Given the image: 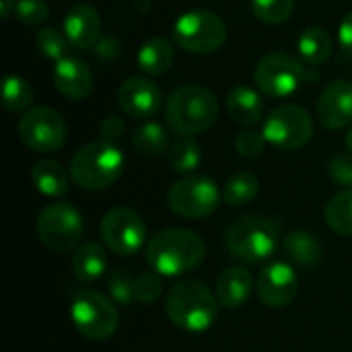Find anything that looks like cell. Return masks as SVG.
<instances>
[{
  "label": "cell",
  "instance_id": "e0dca14e",
  "mask_svg": "<svg viewBox=\"0 0 352 352\" xmlns=\"http://www.w3.org/2000/svg\"><path fill=\"white\" fill-rule=\"evenodd\" d=\"M64 37L74 50H89L99 41L101 19L91 4H74L64 16Z\"/></svg>",
  "mask_w": 352,
  "mask_h": 352
},
{
  "label": "cell",
  "instance_id": "f546056e",
  "mask_svg": "<svg viewBox=\"0 0 352 352\" xmlns=\"http://www.w3.org/2000/svg\"><path fill=\"white\" fill-rule=\"evenodd\" d=\"M2 101L8 111L21 113L25 109H29V105L33 101V89L25 78H21L16 74H8L2 85Z\"/></svg>",
  "mask_w": 352,
  "mask_h": 352
},
{
  "label": "cell",
  "instance_id": "1f68e13d",
  "mask_svg": "<svg viewBox=\"0 0 352 352\" xmlns=\"http://www.w3.org/2000/svg\"><path fill=\"white\" fill-rule=\"evenodd\" d=\"M295 10V0H252V12L258 21L268 25H278L291 19Z\"/></svg>",
  "mask_w": 352,
  "mask_h": 352
},
{
  "label": "cell",
  "instance_id": "83f0119b",
  "mask_svg": "<svg viewBox=\"0 0 352 352\" xmlns=\"http://www.w3.org/2000/svg\"><path fill=\"white\" fill-rule=\"evenodd\" d=\"M326 225L344 237H352V190L336 194L324 210Z\"/></svg>",
  "mask_w": 352,
  "mask_h": 352
},
{
  "label": "cell",
  "instance_id": "7402d4cb",
  "mask_svg": "<svg viewBox=\"0 0 352 352\" xmlns=\"http://www.w3.org/2000/svg\"><path fill=\"white\" fill-rule=\"evenodd\" d=\"M70 179L72 177H68L66 169L52 159H41L31 169L33 186L39 190V194L50 196V198L66 196L70 190Z\"/></svg>",
  "mask_w": 352,
  "mask_h": 352
},
{
  "label": "cell",
  "instance_id": "8992f818",
  "mask_svg": "<svg viewBox=\"0 0 352 352\" xmlns=\"http://www.w3.org/2000/svg\"><path fill=\"white\" fill-rule=\"evenodd\" d=\"M254 80L260 93L266 97H289L311 80V66L285 52L266 54L254 70Z\"/></svg>",
  "mask_w": 352,
  "mask_h": 352
},
{
  "label": "cell",
  "instance_id": "d590c367",
  "mask_svg": "<svg viewBox=\"0 0 352 352\" xmlns=\"http://www.w3.org/2000/svg\"><path fill=\"white\" fill-rule=\"evenodd\" d=\"M266 144L268 142H266L264 134L256 132V130H243L235 138V151L243 159H258L264 153Z\"/></svg>",
  "mask_w": 352,
  "mask_h": 352
},
{
  "label": "cell",
  "instance_id": "44dd1931",
  "mask_svg": "<svg viewBox=\"0 0 352 352\" xmlns=\"http://www.w3.org/2000/svg\"><path fill=\"white\" fill-rule=\"evenodd\" d=\"M283 245L287 256L305 270H316L324 260V245L309 231H291L283 239Z\"/></svg>",
  "mask_w": 352,
  "mask_h": 352
},
{
  "label": "cell",
  "instance_id": "d6a6232c",
  "mask_svg": "<svg viewBox=\"0 0 352 352\" xmlns=\"http://www.w3.org/2000/svg\"><path fill=\"white\" fill-rule=\"evenodd\" d=\"M66 45H70L68 39L56 29H39L35 33V47L47 60H62L66 56Z\"/></svg>",
  "mask_w": 352,
  "mask_h": 352
},
{
  "label": "cell",
  "instance_id": "8d00e7d4",
  "mask_svg": "<svg viewBox=\"0 0 352 352\" xmlns=\"http://www.w3.org/2000/svg\"><path fill=\"white\" fill-rule=\"evenodd\" d=\"M328 173L330 177L338 184L344 186L346 190H352V157L351 155H334L328 163Z\"/></svg>",
  "mask_w": 352,
  "mask_h": 352
},
{
  "label": "cell",
  "instance_id": "3957f363",
  "mask_svg": "<svg viewBox=\"0 0 352 352\" xmlns=\"http://www.w3.org/2000/svg\"><path fill=\"white\" fill-rule=\"evenodd\" d=\"M219 299L200 280H182L171 287L165 301L167 318L186 332H204L219 318Z\"/></svg>",
  "mask_w": 352,
  "mask_h": 352
},
{
  "label": "cell",
  "instance_id": "74e56055",
  "mask_svg": "<svg viewBox=\"0 0 352 352\" xmlns=\"http://www.w3.org/2000/svg\"><path fill=\"white\" fill-rule=\"evenodd\" d=\"M124 130H126V128H124V122H122L118 116H107V118L101 122V126H99L101 140H107V142H113V144H116L118 138H122Z\"/></svg>",
  "mask_w": 352,
  "mask_h": 352
},
{
  "label": "cell",
  "instance_id": "9c48e42d",
  "mask_svg": "<svg viewBox=\"0 0 352 352\" xmlns=\"http://www.w3.org/2000/svg\"><path fill=\"white\" fill-rule=\"evenodd\" d=\"M37 233L47 250L56 254H66L78 248L82 239L85 233L82 217L68 202L47 204L37 219Z\"/></svg>",
  "mask_w": 352,
  "mask_h": 352
},
{
  "label": "cell",
  "instance_id": "836d02e7",
  "mask_svg": "<svg viewBox=\"0 0 352 352\" xmlns=\"http://www.w3.org/2000/svg\"><path fill=\"white\" fill-rule=\"evenodd\" d=\"M134 293H136V301L142 303V305H151L155 303L161 293H163V280H161V274L157 272H142L136 276V283H134Z\"/></svg>",
  "mask_w": 352,
  "mask_h": 352
},
{
  "label": "cell",
  "instance_id": "4316f807",
  "mask_svg": "<svg viewBox=\"0 0 352 352\" xmlns=\"http://www.w3.org/2000/svg\"><path fill=\"white\" fill-rule=\"evenodd\" d=\"M202 161V148L192 136L175 138L167 148V163L177 173H192Z\"/></svg>",
  "mask_w": 352,
  "mask_h": 352
},
{
  "label": "cell",
  "instance_id": "cb8c5ba5",
  "mask_svg": "<svg viewBox=\"0 0 352 352\" xmlns=\"http://www.w3.org/2000/svg\"><path fill=\"white\" fill-rule=\"evenodd\" d=\"M175 60V47L167 37L148 39L138 52V68L148 76H159L171 68Z\"/></svg>",
  "mask_w": 352,
  "mask_h": 352
},
{
  "label": "cell",
  "instance_id": "2e32d148",
  "mask_svg": "<svg viewBox=\"0 0 352 352\" xmlns=\"http://www.w3.org/2000/svg\"><path fill=\"white\" fill-rule=\"evenodd\" d=\"M318 118L328 130H342L352 122V82L338 78L318 99Z\"/></svg>",
  "mask_w": 352,
  "mask_h": 352
},
{
  "label": "cell",
  "instance_id": "603a6c76",
  "mask_svg": "<svg viewBox=\"0 0 352 352\" xmlns=\"http://www.w3.org/2000/svg\"><path fill=\"white\" fill-rule=\"evenodd\" d=\"M107 268V256L103 245L97 241H85L76 248L72 258V272L78 283L97 280Z\"/></svg>",
  "mask_w": 352,
  "mask_h": 352
},
{
  "label": "cell",
  "instance_id": "e575fe53",
  "mask_svg": "<svg viewBox=\"0 0 352 352\" xmlns=\"http://www.w3.org/2000/svg\"><path fill=\"white\" fill-rule=\"evenodd\" d=\"M14 14L21 23L35 27L47 21L50 16V6L43 0H16Z\"/></svg>",
  "mask_w": 352,
  "mask_h": 352
},
{
  "label": "cell",
  "instance_id": "5b68a950",
  "mask_svg": "<svg viewBox=\"0 0 352 352\" xmlns=\"http://www.w3.org/2000/svg\"><path fill=\"white\" fill-rule=\"evenodd\" d=\"M124 171V155L122 151L107 140H95L78 148L70 161V177L72 182L87 190L97 192L109 188L120 179Z\"/></svg>",
  "mask_w": 352,
  "mask_h": 352
},
{
  "label": "cell",
  "instance_id": "f35d334b",
  "mask_svg": "<svg viewBox=\"0 0 352 352\" xmlns=\"http://www.w3.org/2000/svg\"><path fill=\"white\" fill-rule=\"evenodd\" d=\"M338 41H340V47H342L344 56H349L352 60V12H349V14L344 16V21L340 23Z\"/></svg>",
  "mask_w": 352,
  "mask_h": 352
},
{
  "label": "cell",
  "instance_id": "ab89813d",
  "mask_svg": "<svg viewBox=\"0 0 352 352\" xmlns=\"http://www.w3.org/2000/svg\"><path fill=\"white\" fill-rule=\"evenodd\" d=\"M16 0H0V10H2V19L10 16V12L14 10Z\"/></svg>",
  "mask_w": 352,
  "mask_h": 352
},
{
  "label": "cell",
  "instance_id": "ac0fdd59",
  "mask_svg": "<svg viewBox=\"0 0 352 352\" xmlns=\"http://www.w3.org/2000/svg\"><path fill=\"white\" fill-rule=\"evenodd\" d=\"M52 78L56 89L72 101L89 97L93 89V74L89 66L74 56H64L62 60H58L54 64Z\"/></svg>",
  "mask_w": 352,
  "mask_h": 352
},
{
  "label": "cell",
  "instance_id": "7c38bea8",
  "mask_svg": "<svg viewBox=\"0 0 352 352\" xmlns=\"http://www.w3.org/2000/svg\"><path fill=\"white\" fill-rule=\"evenodd\" d=\"M105 248L116 256H134L146 243V223L144 219L128 208L118 206L105 212L99 227Z\"/></svg>",
  "mask_w": 352,
  "mask_h": 352
},
{
  "label": "cell",
  "instance_id": "f1b7e54d",
  "mask_svg": "<svg viewBox=\"0 0 352 352\" xmlns=\"http://www.w3.org/2000/svg\"><path fill=\"white\" fill-rule=\"evenodd\" d=\"M260 192V182L254 173L239 171L231 175L223 188V202L229 206H245L250 204Z\"/></svg>",
  "mask_w": 352,
  "mask_h": 352
},
{
  "label": "cell",
  "instance_id": "4fadbf2b",
  "mask_svg": "<svg viewBox=\"0 0 352 352\" xmlns=\"http://www.w3.org/2000/svg\"><path fill=\"white\" fill-rule=\"evenodd\" d=\"M68 128L64 118L50 107H33L19 120V138L35 153H54L64 146Z\"/></svg>",
  "mask_w": 352,
  "mask_h": 352
},
{
  "label": "cell",
  "instance_id": "7a4b0ae2",
  "mask_svg": "<svg viewBox=\"0 0 352 352\" xmlns=\"http://www.w3.org/2000/svg\"><path fill=\"white\" fill-rule=\"evenodd\" d=\"M219 118V101L212 91L200 85H184L175 89L165 103L167 126L179 136H196L214 126Z\"/></svg>",
  "mask_w": 352,
  "mask_h": 352
},
{
  "label": "cell",
  "instance_id": "8fae6325",
  "mask_svg": "<svg viewBox=\"0 0 352 352\" xmlns=\"http://www.w3.org/2000/svg\"><path fill=\"white\" fill-rule=\"evenodd\" d=\"M262 134L268 144L280 151H297L311 140L314 122L303 107L280 105L266 116Z\"/></svg>",
  "mask_w": 352,
  "mask_h": 352
},
{
  "label": "cell",
  "instance_id": "ba28073f",
  "mask_svg": "<svg viewBox=\"0 0 352 352\" xmlns=\"http://www.w3.org/2000/svg\"><path fill=\"white\" fill-rule=\"evenodd\" d=\"M175 43L190 54H214L227 41L223 19L210 10H188L173 25Z\"/></svg>",
  "mask_w": 352,
  "mask_h": 352
},
{
  "label": "cell",
  "instance_id": "484cf974",
  "mask_svg": "<svg viewBox=\"0 0 352 352\" xmlns=\"http://www.w3.org/2000/svg\"><path fill=\"white\" fill-rule=\"evenodd\" d=\"M169 134L157 122H146L132 134V148L142 157H159L169 148Z\"/></svg>",
  "mask_w": 352,
  "mask_h": 352
},
{
  "label": "cell",
  "instance_id": "9a60e30c",
  "mask_svg": "<svg viewBox=\"0 0 352 352\" xmlns=\"http://www.w3.org/2000/svg\"><path fill=\"white\" fill-rule=\"evenodd\" d=\"M116 101L124 113L134 120H148L163 107L161 89L144 78V76H130L126 78L116 93Z\"/></svg>",
  "mask_w": 352,
  "mask_h": 352
},
{
  "label": "cell",
  "instance_id": "6da1fadb",
  "mask_svg": "<svg viewBox=\"0 0 352 352\" xmlns=\"http://www.w3.org/2000/svg\"><path fill=\"white\" fill-rule=\"evenodd\" d=\"M206 243L190 229L171 227L153 235L144 248L146 264L161 276H182L202 264Z\"/></svg>",
  "mask_w": 352,
  "mask_h": 352
},
{
  "label": "cell",
  "instance_id": "5bb4252c",
  "mask_svg": "<svg viewBox=\"0 0 352 352\" xmlns=\"http://www.w3.org/2000/svg\"><path fill=\"white\" fill-rule=\"evenodd\" d=\"M258 297L268 307H287L299 293V278L291 264L272 262L264 266L256 280Z\"/></svg>",
  "mask_w": 352,
  "mask_h": 352
},
{
  "label": "cell",
  "instance_id": "52a82bcc",
  "mask_svg": "<svg viewBox=\"0 0 352 352\" xmlns=\"http://www.w3.org/2000/svg\"><path fill=\"white\" fill-rule=\"evenodd\" d=\"M74 328L87 340H107L118 330L116 303L95 289H80L70 305Z\"/></svg>",
  "mask_w": 352,
  "mask_h": 352
},
{
  "label": "cell",
  "instance_id": "277c9868",
  "mask_svg": "<svg viewBox=\"0 0 352 352\" xmlns=\"http://www.w3.org/2000/svg\"><path fill=\"white\" fill-rule=\"evenodd\" d=\"M280 229L283 225L278 219L245 214L225 231V248L237 262L260 264L274 254Z\"/></svg>",
  "mask_w": 352,
  "mask_h": 352
},
{
  "label": "cell",
  "instance_id": "ffe728a7",
  "mask_svg": "<svg viewBox=\"0 0 352 352\" xmlns=\"http://www.w3.org/2000/svg\"><path fill=\"white\" fill-rule=\"evenodd\" d=\"M227 111L229 118L239 124V126H254L256 122L262 120L264 113V103L262 97L256 89L237 85L229 91L227 97Z\"/></svg>",
  "mask_w": 352,
  "mask_h": 352
},
{
  "label": "cell",
  "instance_id": "d6986e66",
  "mask_svg": "<svg viewBox=\"0 0 352 352\" xmlns=\"http://www.w3.org/2000/svg\"><path fill=\"white\" fill-rule=\"evenodd\" d=\"M214 291H217V299L223 307L239 309L252 297L254 278H252L250 270H245L241 266H231V268H225L221 272Z\"/></svg>",
  "mask_w": 352,
  "mask_h": 352
},
{
  "label": "cell",
  "instance_id": "30bf717a",
  "mask_svg": "<svg viewBox=\"0 0 352 352\" xmlns=\"http://www.w3.org/2000/svg\"><path fill=\"white\" fill-rule=\"evenodd\" d=\"M223 194L206 175H188L175 182L167 192L169 208L184 219H204L219 208Z\"/></svg>",
  "mask_w": 352,
  "mask_h": 352
},
{
  "label": "cell",
  "instance_id": "4dcf8cb0",
  "mask_svg": "<svg viewBox=\"0 0 352 352\" xmlns=\"http://www.w3.org/2000/svg\"><path fill=\"white\" fill-rule=\"evenodd\" d=\"M134 283L136 276H132L128 272V268H116L109 272L107 276V291H109V299L116 305L128 307L136 301V293H134Z\"/></svg>",
  "mask_w": 352,
  "mask_h": 352
},
{
  "label": "cell",
  "instance_id": "d4e9b609",
  "mask_svg": "<svg viewBox=\"0 0 352 352\" xmlns=\"http://www.w3.org/2000/svg\"><path fill=\"white\" fill-rule=\"evenodd\" d=\"M297 50L301 62H305L307 66H320L332 54V37L322 27H307L297 39Z\"/></svg>",
  "mask_w": 352,
  "mask_h": 352
},
{
  "label": "cell",
  "instance_id": "60d3db41",
  "mask_svg": "<svg viewBox=\"0 0 352 352\" xmlns=\"http://www.w3.org/2000/svg\"><path fill=\"white\" fill-rule=\"evenodd\" d=\"M346 146H349V151L352 153V126L349 128V132H346Z\"/></svg>",
  "mask_w": 352,
  "mask_h": 352
}]
</instances>
